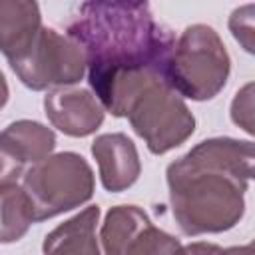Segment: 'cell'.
<instances>
[{"label":"cell","instance_id":"obj_2","mask_svg":"<svg viewBox=\"0 0 255 255\" xmlns=\"http://www.w3.org/2000/svg\"><path fill=\"white\" fill-rule=\"evenodd\" d=\"M253 157L249 139L209 137L167 165L169 205L183 235L223 233L243 219Z\"/></svg>","mask_w":255,"mask_h":255},{"label":"cell","instance_id":"obj_13","mask_svg":"<svg viewBox=\"0 0 255 255\" xmlns=\"http://www.w3.org/2000/svg\"><path fill=\"white\" fill-rule=\"evenodd\" d=\"M2 133L20 149L30 165L52 155L56 147V133L52 131V128L36 120H16L8 124Z\"/></svg>","mask_w":255,"mask_h":255},{"label":"cell","instance_id":"obj_3","mask_svg":"<svg viewBox=\"0 0 255 255\" xmlns=\"http://www.w3.org/2000/svg\"><path fill=\"white\" fill-rule=\"evenodd\" d=\"M231 58L221 36L207 24H191L173 44L165 80L181 98L207 102L227 86Z\"/></svg>","mask_w":255,"mask_h":255},{"label":"cell","instance_id":"obj_16","mask_svg":"<svg viewBox=\"0 0 255 255\" xmlns=\"http://www.w3.org/2000/svg\"><path fill=\"white\" fill-rule=\"evenodd\" d=\"M231 120L235 126L253 133V84H245L231 102Z\"/></svg>","mask_w":255,"mask_h":255},{"label":"cell","instance_id":"obj_6","mask_svg":"<svg viewBox=\"0 0 255 255\" xmlns=\"http://www.w3.org/2000/svg\"><path fill=\"white\" fill-rule=\"evenodd\" d=\"M18 80L34 90L68 88L86 76V60L80 46L54 28L42 26L32 44L8 62Z\"/></svg>","mask_w":255,"mask_h":255},{"label":"cell","instance_id":"obj_12","mask_svg":"<svg viewBox=\"0 0 255 255\" xmlns=\"http://www.w3.org/2000/svg\"><path fill=\"white\" fill-rule=\"evenodd\" d=\"M34 223L32 203L18 183L0 185V243L20 241Z\"/></svg>","mask_w":255,"mask_h":255},{"label":"cell","instance_id":"obj_19","mask_svg":"<svg viewBox=\"0 0 255 255\" xmlns=\"http://www.w3.org/2000/svg\"><path fill=\"white\" fill-rule=\"evenodd\" d=\"M8 96H10V90H8V82H6V78H4V74H2V70H0V110L6 106V102H8Z\"/></svg>","mask_w":255,"mask_h":255},{"label":"cell","instance_id":"obj_11","mask_svg":"<svg viewBox=\"0 0 255 255\" xmlns=\"http://www.w3.org/2000/svg\"><path fill=\"white\" fill-rule=\"evenodd\" d=\"M42 28L40 6L30 0H0V52L18 58Z\"/></svg>","mask_w":255,"mask_h":255},{"label":"cell","instance_id":"obj_9","mask_svg":"<svg viewBox=\"0 0 255 255\" xmlns=\"http://www.w3.org/2000/svg\"><path fill=\"white\" fill-rule=\"evenodd\" d=\"M92 155L98 161L100 181L110 193L129 189L141 173L137 147L122 131L98 135L92 141Z\"/></svg>","mask_w":255,"mask_h":255},{"label":"cell","instance_id":"obj_7","mask_svg":"<svg viewBox=\"0 0 255 255\" xmlns=\"http://www.w3.org/2000/svg\"><path fill=\"white\" fill-rule=\"evenodd\" d=\"M104 255H183L179 239L155 227L137 205H114L102 223Z\"/></svg>","mask_w":255,"mask_h":255},{"label":"cell","instance_id":"obj_8","mask_svg":"<svg viewBox=\"0 0 255 255\" xmlns=\"http://www.w3.org/2000/svg\"><path fill=\"white\" fill-rule=\"evenodd\" d=\"M44 114L62 133L70 137H86L96 133L104 124L106 110L90 90L68 86L50 90L44 96Z\"/></svg>","mask_w":255,"mask_h":255},{"label":"cell","instance_id":"obj_17","mask_svg":"<svg viewBox=\"0 0 255 255\" xmlns=\"http://www.w3.org/2000/svg\"><path fill=\"white\" fill-rule=\"evenodd\" d=\"M217 243H207V241H195L189 245H183V255H217L219 253Z\"/></svg>","mask_w":255,"mask_h":255},{"label":"cell","instance_id":"obj_10","mask_svg":"<svg viewBox=\"0 0 255 255\" xmlns=\"http://www.w3.org/2000/svg\"><path fill=\"white\" fill-rule=\"evenodd\" d=\"M98 219L100 207L88 205L74 217L54 227L44 237V255H102L96 237Z\"/></svg>","mask_w":255,"mask_h":255},{"label":"cell","instance_id":"obj_18","mask_svg":"<svg viewBox=\"0 0 255 255\" xmlns=\"http://www.w3.org/2000/svg\"><path fill=\"white\" fill-rule=\"evenodd\" d=\"M217 255H253V245L247 243V245H239V247H227V249H219Z\"/></svg>","mask_w":255,"mask_h":255},{"label":"cell","instance_id":"obj_14","mask_svg":"<svg viewBox=\"0 0 255 255\" xmlns=\"http://www.w3.org/2000/svg\"><path fill=\"white\" fill-rule=\"evenodd\" d=\"M253 14H255V6L253 4H245L239 6L231 12L229 16V30L233 34V38L241 44V48L247 54H255V26H253Z\"/></svg>","mask_w":255,"mask_h":255},{"label":"cell","instance_id":"obj_15","mask_svg":"<svg viewBox=\"0 0 255 255\" xmlns=\"http://www.w3.org/2000/svg\"><path fill=\"white\" fill-rule=\"evenodd\" d=\"M26 159L20 153V149L0 131V185L4 183H16L18 177L24 175Z\"/></svg>","mask_w":255,"mask_h":255},{"label":"cell","instance_id":"obj_5","mask_svg":"<svg viewBox=\"0 0 255 255\" xmlns=\"http://www.w3.org/2000/svg\"><path fill=\"white\" fill-rule=\"evenodd\" d=\"M126 118L153 155H163L179 147L195 131L191 110L167 80L147 84L129 102Z\"/></svg>","mask_w":255,"mask_h":255},{"label":"cell","instance_id":"obj_4","mask_svg":"<svg viewBox=\"0 0 255 255\" xmlns=\"http://www.w3.org/2000/svg\"><path fill=\"white\" fill-rule=\"evenodd\" d=\"M34 223L72 211L94 197L96 177L84 155L76 151L52 153L30 165L22 175Z\"/></svg>","mask_w":255,"mask_h":255},{"label":"cell","instance_id":"obj_1","mask_svg":"<svg viewBox=\"0 0 255 255\" xmlns=\"http://www.w3.org/2000/svg\"><path fill=\"white\" fill-rule=\"evenodd\" d=\"M68 36L84 54L94 96L114 118H126L129 102L147 84L165 80L175 44L147 2H84Z\"/></svg>","mask_w":255,"mask_h":255}]
</instances>
